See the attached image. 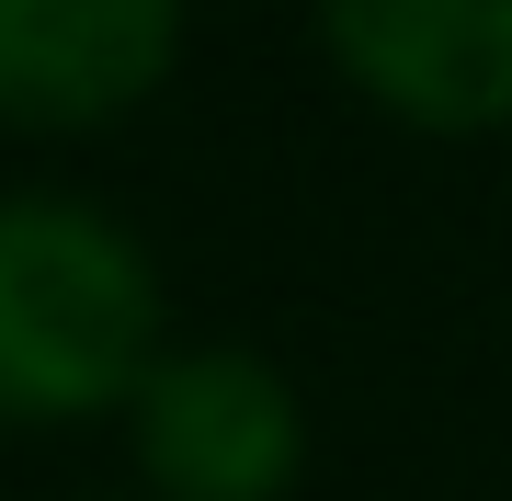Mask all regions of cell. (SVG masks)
<instances>
[{"label":"cell","instance_id":"obj_3","mask_svg":"<svg viewBox=\"0 0 512 501\" xmlns=\"http://www.w3.org/2000/svg\"><path fill=\"white\" fill-rule=\"evenodd\" d=\"M319 46L421 137H512V0H319Z\"/></svg>","mask_w":512,"mask_h":501},{"label":"cell","instance_id":"obj_1","mask_svg":"<svg viewBox=\"0 0 512 501\" xmlns=\"http://www.w3.org/2000/svg\"><path fill=\"white\" fill-rule=\"evenodd\" d=\"M160 262L92 194H0V433L126 410L160 365Z\"/></svg>","mask_w":512,"mask_h":501},{"label":"cell","instance_id":"obj_2","mask_svg":"<svg viewBox=\"0 0 512 501\" xmlns=\"http://www.w3.org/2000/svg\"><path fill=\"white\" fill-rule=\"evenodd\" d=\"M148 501H285L308 467L296 376L251 342H171L126 399Z\"/></svg>","mask_w":512,"mask_h":501},{"label":"cell","instance_id":"obj_4","mask_svg":"<svg viewBox=\"0 0 512 501\" xmlns=\"http://www.w3.org/2000/svg\"><path fill=\"white\" fill-rule=\"evenodd\" d=\"M183 57V0H0V126L92 137Z\"/></svg>","mask_w":512,"mask_h":501}]
</instances>
